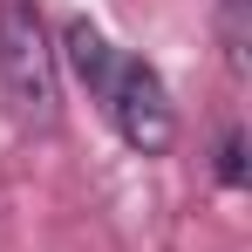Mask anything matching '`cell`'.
Segmentation results:
<instances>
[{
	"label": "cell",
	"mask_w": 252,
	"mask_h": 252,
	"mask_svg": "<svg viewBox=\"0 0 252 252\" xmlns=\"http://www.w3.org/2000/svg\"><path fill=\"white\" fill-rule=\"evenodd\" d=\"M218 177H225V184H246V136H239V129L218 136Z\"/></svg>",
	"instance_id": "obj_4"
},
{
	"label": "cell",
	"mask_w": 252,
	"mask_h": 252,
	"mask_svg": "<svg viewBox=\"0 0 252 252\" xmlns=\"http://www.w3.org/2000/svg\"><path fill=\"white\" fill-rule=\"evenodd\" d=\"M89 95L102 102V116L116 123L129 150H143V157H164L170 143H177V109H170V89L164 75L143 62V55H123V48H109V62L95 68V82Z\"/></svg>",
	"instance_id": "obj_2"
},
{
	"label": "cell",
	"mask_w": 252,
	"mask_h": 252,
	"mask_svg": "<svg viewBox=\"0 0 252 252\" xmlns=\"http://www.w3.org/2000/svg\"><path fill=\"white\" fill-rule=\"evenodd\" d=\"M225 62L246 68V0H225Z\"/></svg>",
	"instance_id": "obj_3"
},
{
	"label": "cell",
	"mask_w": 252,
	"mask_h": 252,
	"mask_svg": "<svg viewBox=\"0 0 252 252\" xmlns=\"http://www.w3.org/2000/svg\"><path fill=\"white\" fill-rule=\"evenodd\" d=\"M0 95L21 129L62 123V55L34 0H0Z\"/></svg>",
	"instance_id": "obj_1"
}]
</instances>
